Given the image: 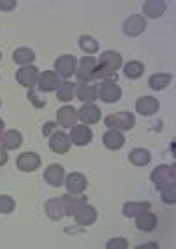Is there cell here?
I'll list each match as a JSON object with an SVG mask.
<instances>
[{"label":"cell","instance_id":"6da1fadb","mask_svg":"<svg viewBox=\"0 0 176 249\" xmlns=\"http://www.w3.org/2000/svg\"><path fill=\"white\" fill-rule=\"evenodd\" d=\"M104 124L108 126V130H118V132H127V130H132L136 124V116L132 112H115V114H109L104 118Z\"/></svg>","mask_w":176,"mask_h":249},{"label":"cell","instance_id":"7a4b0ae2","mask_svg":"<svg viewBox=\"0 0 176 249\" xmlns=\"http://www.w3.org/2000/svg\"><path fill=\"white\" fill-rule=\"evenodd\" d=\"M150 179H152V182L155 184V188L160 192V190H162L164 186H167L169 182H175V179H176V165L175 163L158 165V167H155V169L152 170V174H150Z\"/></svg>","mask_w":176,"mask_h":249},{"label":"cell","instance_id":"3957f363","mask_svg":"<svg viewBox=\"0 0 176 249\" xmlns=\"http://www.w3.org/2000/svg\"><path fill=\"white\" fill-rule=\"evenodd\" d=\"M95 71H97V60L94 56H83L79 60V65L76 69V79L78 83H94Z\"/></svg>","mask_w":176,"mask_h":249},{"label":"cell","instance_id":"277c9868","mask_svg":"<svg viewBox=\"0 0 176 249\" xmlns=\"http://www.w3.org/2000/svg\"><path fill=\"white\" fill-rule=\"evenodd\" d=\"M99 98L104 104H117L122 98V88L111 81H100L99 83Z\"/></svg>","mask_w":176,"mask_h":249},{"label":"cell","instance_id":"5b68a950","mask_svg":"<svg viewBox=\"0 0 176 249\" xmlns=\"http://www.w3.org/2000/svg\"><path fill=\"white\" fill-rule=\"evenodd\" d=\"M76 69H78V60L74 54H62V56H59L57 62H55V72H57L60 77H65V79L74 76V74H76Z\"/></svg>","mask_w":176,"mask_h":249},{"label":"cell","instance_id":"8992f818","mask_svg":"<svg viewBox=\"0 0 176 249\" xmlns=\"http://www.w3.org/2000/svg\"><path fill=\"white\" fill-rule=\"evenodd\" d=\"M62 79L55 71H44L39 74V79H37V88L41 89L42 93H51V91H57V88L60 86Z\"/></svg>","mask_w":176,"mask_h":249},{"label":"cell","instance_id":"52a82bcc","mask_svg":"<svg viewBox=\"0 0 176 249\" xmlns=\"http://www.w3.org/2000/svg\"><path fill=\"white\" fill-rule=\"evenodd\" d=\"M74 98H79L83 104H94L99 98V88L94 83H78Z\"/></svg>","mask_w":176,"mask_h":249},{"label":"cell","instance_id":"ba28073f","mask_svg":"<svg viewBox=\"0 0 176 249\" xmlns=\"http://www.w3.org/2000/svg\"><path fill=\"white\" fill-rule=\"evenodd\" d=\"M60 200H62L63 214L65 216H74L78 213V209L83 204H86V195H81V193H67V195L60 196Z\"/></svg>","mask_w":176,"mask_h":249},{"label":"cell","instance_id":"9c48e42d","mask_svg":"<svg viewBox=\"0 0 176 249\" xmlns=\"http://www.w3.org/2000/svg\"><path fill=\"white\" fill-rule=\"evenodd\" d=\"M69 139H71V144L83 147V146H88V144L92 142L94 134H92V130H90L88 124H76V126L71 128V135H69Z\"/></svg>","mask_w":176,"mask_h":249},{"label":"cell","instance_id":"30bf717a","mask_svg":"<svg viewBox=\"0 0 176 249\" xmlns=\"http://www.w3.org/2000/svg\"><path fill=\"white\" fill-rule=\"evenodd\" d=\"M39 69L34 67V65H23L21 69H18L16 72V81L20 85L25 86V88H34L37 85V79H39Z\"/></svg>","mask_w":176,"mask_h":249},{"label":"cell","instance_id":"8fae6325","mask_svg":"<svg viewBox=\"0 0 176 249\" xmlns=\"http://www.w3.org/2000/svg\"><path fill=\"white\" fill-rule=\"evenodd\" d=\"M146 30V19L141 14H132L123 21V34L127 37H137Z\"/></svg>","mask_w":176,"mask_h":249},{"label":"cell","instance_id":"7c38bea8","mask_svg":"<svg viewBox=\"0 0 176 249\" xmlns=\"http://www.w3.org/2000/svg\"><path fill=\"white\" fill-rule=\"evenodd\" d=\"M16 167L21 172H36L39 167H41V156L37 153H21V155L16 158Z\"/></svg>","mask_w":176,"mask_h":249},{"label":"cell","instance_id":"4fadbf2b","mask_svg":"<svg viewBox=\"0 0 176 249\" xmlns=\"http://www.w3.org/2000/svg\"><path fill=\"white\" fill-rule=\"evenodd\" d=\"M65 169L60 163H51L48 169L44 170V181L53 188H60L65 182Z\"/></svg>","mask_w":176,"mask_h":249},{"label":"cell","instance_id":"5bb4252c","mask_svg":"<svg viewBox=\"0 0 176 249\" xmlns=\"http://www.w3.org/2000/svg\"><path fill=\"white\" fill-rule=\"evenodd\" d=\"M74 219H76L78 227H92L95 221H97V211H95L94 205H90L88 202L83 204L78 213L74 214Z\"/></svg>","mask_w":176,"mask_h":249},{"label":"cell","instance_id":"9a60e30c","mask_svg":"<svg viewBox=\"0 0 176 249\" xmlns=\"http://www.w3.org/2000/svg\"><path fill=\"white\" fill-rule=\"evenodd\" d=\"M50 149L57 155H65L71 149V139L65 132H53L50 135V142H48Z\"/></svg>","mask_w":176,"mask_h":249},{"label":"cell","instance_id":"2e32d148","mask_svg":"<svg viewBox=\"0 0 176 249\" xmlns=\"http://www.w3.org/2000/svg\"><path fill=\"white\" fill-rule=\"evenodd\" d=\"M57 123L62 128H73L78 123V109L73 106H63L57 111Z\"/></svg>","mask_w":176,"mask_h":249},{"label":"cell","instance_id":"e0dca14e","mask_svg":"<svg viewBox=\"0 0 176 249\" xmlns=\"http://www.w3.org/2000/svg\"><path fill=\"white\" fill-rule=\"evenodd\" d=\"M63 184L69 193H85V190L88 188V181L81 172H71L69 176H65Z\"/></svg>","mask_w":176,"mask_h":249},{"label":"cell","instance_id":"ac0fdd59","mask_svg":"<svg viewBox=\"0 0 176 249\" xmlns=\"http://www.w3.org/2000/svg\"><path fill=\"white\" fill-rule=\"evenodd\" d=\"M78 120H81L83 124H95L100 120V109L95 104H83L78 109Z\"/></svg>","mask_w":176,"mask_h":249},{"label":"cell","instance_id":"d6986e66","mask_svg":"<svg viewBox=\"0 0 176 249\" xmlns=\"http://www.w3.org/2000/svg\"><path fill=\"white\" fill-rule=\"evenodd\" d=\"M160 102L155 97H141L136 100V111L141 116H154L158 111Z\"/></svg>","mask_w":176,"mask_h":249},{"label":"cell","instance_id":"ffe728a7","mask_svg":"<svg viewBox=\"0 0 176 249\" xmlns=\"http://www.w3.org/2000/svg\"><path fill=\"white\" fill-rule=\"evenodd\" d=\"M102 144L109 151H118V149L123 147V144H125V137H123V134L118 132V130H108V132L102 135Z\"/></svg>","mask_w":176,"mask_h":249},{"label":"cell","instance_id":"44dd1931","mask_svg":"<svg viewBox=\"0 0 176 249\" xmlns=\"http://www.w3.org/2000/svg\"><path fill=\"white\" fill-rule=\"evenodd\" d=\"M167 9V4L164 0H146L143 4V13H145L146 18L157 19L160 18Z\"/></svg>","mask_w":176,"mask_h":249},{"label":"cell","instance_id":"7402d4cb","mask_svg":"<svg viewBox=\"0 0 176 249\" xmlns=\"http://www.w3.org/2000/svg\"><path fill=\"white\" fill-rule=\"evenodd\" d=\"M134 219H136V227L141 231H154L158 225V218L154 213H150V211L139 214V216H136Z\"/></svg>","mask_w":176,"mask_h":249},{"label":"cell","instance_id":"603a6c76","mask_svg":"<svg viewBox=\"0 0 176 249\" xmlns=\"http://www.w3.org/2000/svg\"><path fill=\"white\" fill-rule=\"evenodd\" d=\"M150 209H152L150 202H125L122 205V213L125 218H136V216H139Z\"/></svg>","mask_w":176,"mask_h":249},{"label":"cell","instance_id":"cb8c5ba5","mask_svg":"<svg viewBox=\"0 0 176 249\" xmlns=\"http://www.w3.org/2000/svg\"><path fill=\"white\" fill-rule=\"evenodd\" d=\"M2 146L7 149V151H13V149H18L23 144V135L18 130H5L2 139H0Z\"/></svg>","mask_w":176,"mask_h":249},{"label":"cell","instance_id":"d4e9b609","mask_svg":"<svg viewBox=\"0 0 176 249\" xmlns=\"http://www.w3.org/2000/svg\"><path fill=\"white\" fill-rule=\"evenodd\" d=\"M129 161L136 167H146L152 161V153L146 147H134L129 153Z\"/></svg>","mask_w":176,"mask_h":249},{"label":"cell","instance_id":"484cf974","mask_svg":"<svg viewBox=\"0 0 176 249\" xmlns=\"http://www.w3.org/2000/svg\"><path fill=\"white\" fill-rule=\"evenodd\" d=\"M44 213L51 221H60V219L65 216V214H63L62 200H60V198H50V200L44 204Z\"/></svg>","mask_w":176,"mask_h":249},{"label":"cell","instance_id":"4316f807","mask_svg":"<svg viewBox=\"0 0 176 249\" xmlns=\"http://www.w3.org/2000/svg\"><path fill=\"white\" fill-rule=\"evenodd\" d=\"M74 89H76V83H71V81H62L60 86L57 88V98L60 102H71L74 98Z\"/></svg>","mask_w":176,"mask_h":249},{"label":"cell","instance_id":"83f0119b","mask_svg":"<svg viewBox=\"0 0 176 249\" xmlns=\"http://www.w3.org/2000/svg\"><path fill=\"white\" fill-rule=\"evenodd\" d=\"M36 60V53L30 48H18L13 53V62L18 65H32V62Z\"/></svg>","mask_w":176,"mask_h":249},{"label":"cell","instance_id":"f1b7e54d","mask_svg":"<svg viewBox=\"0 0 176 249\" xmlns=\"http://www.w3.org/2000/svg\"><path fill=\"white\" fill-rule=\"evenodd\" d=\"M123 74H125L127 79H139L143 74H145V65L137 60H131V62H127V65L123 67Z\"/></svg>","mask_w":176,"mask_h":249},{"label":"cell","instance_id":"f546056e","mask_svg":"<svg viewBox=\"0 0 176 249\" xmlns=\"http://www.w3.org/2000/svg\"><path fill=\"white\" fill-rule=\"evenodd\" d=\"M171 74H154V76H150L148 86L152 89H155V91H160V89H166L167 86L171 85Z\"/></svg>","mask_w":176,"mask_h":249},{"label":"cell","instance_id":"4dcf8cb0","mask_svg":"<svg viewBox=\"0 0 176 249\" xmlns=\"http://www.w3.org/2000/svg\"><path fill=\"white\" fill-rule=\"evenodd\" d=\"M78 44H79V49H81V51H85V53L90 54V56L99 51V42L90 36H81L79 40H78Z\"/></svg>","mask_w":176,"mask_h":249},{"label":"cell","instance_id":"1f68e13d","mask_svg":"<svg viewBox=\"0 0 176 249\" xmlns=\"http://www.w3.org/2000/svg\"><path fill=\"white\" fill-rule=\"evenodd\" d=\"M160 198H162L164 204L173 205L176 202V184L175 182H169L167 186H164L160 190Z\"/></svg>","mask_w":176,"mask_h":249},{"label":"cell","instance_id":"d6a6232c","mask_svg":"<svg viewBox=\"0 0 176 249\" xmlns=\"http://www.w3.org/2000/svg\"><path fill=\"white\" fill-rule=\"evenodd\" d=\"M16 209V202L11 195H0V214H11Z\"/></svg>","mask_w":176,"mask_h":249},{"label":"cell","instance_id":"836d02e7","mask_svg":"<svg viewBox=\"0 0 176 249\" xmlns=\"http://www.w3.org/2000/svg\"><path fill=\"white\" fill-rule=\"evenodd\" d=\"M106 248L108 249H127L129 248V242L123 237H115V239H109L106 242Z\"/></svg>","mask_w":176,"mask_h":249},{"label":"cell","instance_id":"e575fe53","mask_svg":"<svg viewBox=\"0 0 176 249\" xmlns=\"http://www.w3.org/2000/svg\"><path fill=\"white\" fill-rule=\"evenodd\" d=\"M16 5H18L16 0H0V11H4V13L14 11L16 9Z\"/></svg>","mask_w":176,"mask_h":249},{"label":"cell","instance_id":"d590c367","mask_svg":"<svg viewBox=\"0 0 176 249\" xmlns=\"http://www.w3.org/2000/svg\"><path fill=\"white\" fill-rule=\"evenodd\" d=\"M28 100H30L32 104L36 107H44L46 106V100H39L37 98V93H36V89L30 88V91H28Z\"/></svg>","mask_w":176,"mask_h":249},{"label":"cell","instance_id":"8d00e7d4","mask_svg":"<svg viewBox=\"0 0 176 249\" xmlns=\"http://www.w3.org/2000/svg\"><path fill=\"white\" fill-rule=\"evenodd\" d=\"M53 128H57V123H53V121H48V123L42 126V135L50 137V135L53 134Z\"/></svg>","mask_w":176,"mask_h":249},{"label":"cell","instance_id":"74e56055","mask_svg":"<svg viewBox=\"0 0 176 249\" xmlns=\"http://www.w3.org/2000/svg\"><path fill=\"white\" fill-rule=\"evenodd\" d=\"M7 160H9V153H7V149H5V147L2 146V142H0V167L7 163Z\"/></svg>","mask_w":176,"mask_h":249},{"label":"cell","instance_id":"f35d334b","mask_svg":"<svg viewBox=\"0 0 176 249\" xmlns=\"http://www.w3.org/2000/svg\"><path fill=\"white\" fill-rule=\"evenodd\" d=\"M146 248H158V242H148V244L137 246V249H146Z\"/></svg>","mask_w":176,"mask_h":249},{"label":"cell","instance_id":"ab89813d","mask_svg":"<svg viewBox=\"0 0 176 249\" xmlns=\"http://www.w3.org/2000/svg\"><path fill=\"white\" fill-rule=\"evenodd\" d=\"M4 132H5V123H4V120L0 118V139H2V135H4Z\"/></svg>","mask_w":176,"mask_h":249},{"label":"cell","instance_id":"60d3db41","mask_svg":"<svg viewBox=\"0 0 176 249\" xmlns=\"http://www.w3.org/2000/svg\"><path fill=\"white\" fill-rule=\"evenodd\" d=\"M0 60H2V53H0Z\"/></svg>","mask_w":176,"mask_h":249},{"label":"cell","instance_id":"b9f144b4","mask_svg":"<svg viewBox=\"0 0 176 249\" xmlns=\"http://www.w3.org/2000/svg\"><path fill=\"white\" fill-rule=\"evenodd\" d=\"M0 106H2V100H0Z\"/></svg>","mask_w":176,"mask_h":249}]
</instances>
